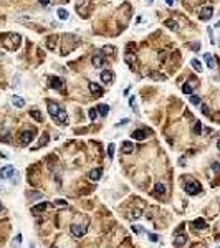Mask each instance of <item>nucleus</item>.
<instances>
[{
    "label": "nucleus",
    "instance_id": "a878e982",
    "mask_svg": "<svg viewBox=\"0 0 220 248\" xmlns=\"http://www.w3.org/2000/svg\"><path fill=\"white\" fill-rule=\"evenodd\" d=\"M48 139H50L48 134H47V132H43V134H41V137H40V141H38V147H43L45 144L48 142Z\"/></svg>",
    "mask_w": 220,
    "mask_h": 248
},
{
    "label": "nucleus",
    "instance_id": "ddd939ff",
    "mask_svg": "<svg viewBox=\"0 0 220 248\" xmlns=\"http://www.w3.org/2000/svg\"><path fill=\"white\" fill-rule=\"evenodd\" d=\"M88 88H90V91L91 93L94 94V96H101V86H99V84H96V83H90L88 84Z\"/></svg>",
    "mask_w": 220,
    "mask_h": 248
},
{
    "label": "nucleus",
    "instance_id": "0eeeda50",
    "mask_svg": "<svg viewBox=\"0 0 220 248\" xmlns=\"http://www.w3.org/2000/svg\"><path fill=\"white\" fill-rule=\"evenodd\" d=\"M121 152H123V154H133V152H134V144L131 142V141H126V142H123Z\"/></svg>",
    "mask_w": 220,
    "mask_h": 248
},
{
    "label": "nucleus",
    "instance_id": "f704fd0d",
    "mask_svg": "<svg viewBox=\"0 0 220 248\" xmlns=\"http://www.w3.org/2000/svg\"><path fill=\"white\" fill-rule=\"evenodd\" d=\"M141 215H143V212H141L139 208H136V210L133 212V215H131V218H133V220H136V218H139Z\"/></svg>",
    "mask_w": 220,
    "mask_h": 248
},
{
    "label": "nucleus",
    "instance_id": "5701e85b",
    "mask_svg": "<svg viewBox=\"0 0 220 248\" xmlns=\"http://www.w3.org/2000/svg\"><path fill=\"white\" fill-rule=\"evenodd\" d=\"M154 192L157 194V195H164V194H166V187H164V184H156Z\"/></svg>",
    "mask_w": 220,
    "mask_h": 248
},
{
    "label": "nucleus",
    "instance_id": "473e14b6",
    "mask_svg": "<svg viewBox=\"0 0 220 248\" xmlns=\"http://www.w3.org/2000/svg\"><path fill=\"white\" fill-rule=\"evenodd\" d=\"M124 60H126L127 65H131V63L134 65V63H136V56H134V55H126V58H124Z\"/></svg>",
    "mask_w": 220,
    "mask_h": 248
},
{
    "label": "nucleus",
    "instance_id": "e433bc0d",
    "mask_svg": "<svg viewBox=\"0 0 220 248\" xmlns=\"http://www.w3.org/2000/svg\"><path fill=\"white\" fill-rule=\"evenodd\" d=\"M190 103H192V104H200V98L199 96H190Z\"/></svg>",
    "mask_w": 220,
    "mask_h": 248
},
{
    "label": "nucleus",
    "instance_id": "6ab92c4d",
    "mask_svg": "<svg viewBox=\"0 0 220 248\" xmlns=\"http://www.w3.org/2000/svg\"><path fill=\"white\" fill-rule=\"evenodd\" d=\"M131 137H133V139H137V141H143L144 137H146V132H144L143 129H137V131H134V132L131 134Z\"/></svg>",
    "mask_w": 220,
    "mask_h": 248
},
{
    "label": "nucleus",
    "instance_id": "7c9ffc66",
    "mask_svg": "<svg viewBox=\"0 0 220 248\" xmlns=\"http://www.w3.org/2000/svg\"><path fill=\"white\" fill-rule=\"evenodd\" d=\"M194 134H202V122L200 121H197L195 124H194Z\"/></svg>",
    "mask_w": 220,
    "mask_h": 248
},
{
    "label": "nucleus",
    "instance_id": "f03ea898",
    "mask_svg": "<svg viewBox=\"0 0 220 248\" xmlns=\"http://www.w3.org/2000/svg\"><path fill=\"white\" fill-rule=\"evenodd\" d=\"M33 131H23L22 134H20V144L22 146H27V144H30L31 141H33Z\"/></svg>",
    "mask_w": 220,
    "mask_h": 248
},
{
    "label": "nucleus",
    "instance_id": "79ce46f5",
    "mask_svg": "<svg viewBox=\"0 0 220 248\" xmlns=\"http://www.w3.org/2000/svg\"><path fill=\"white\" fill-rule=\"evenodd\" d=\"M151 76L152 78H159V80H164V76H162V74H157V73H152Z\"/></svg>",
    "mask_w": 220,
    "mask_h": 248
},
{
    "label": "nucleus",
    "instance_id": "f257e3e1",
    "mask_svg": "<svg viewBox=\"0 0 220 248\" xmlns=\"http://www.w3.org/2000/svg\"><path fill=\"white\" fill-rule=\"evenodd\" d=\"M70 232H71V235L74 237V238H81V237L86 235L88 227L86 225H78V223H73V225L70 227Z\"/></svg>",
    "mask_w": 220,
    "mask_h": 248
},
{
    "label": "nucleus",
    "instance_id": "864d4df0",
    "mask_svg": "<svg viewBox=\"0 0 220 248\" xmlns=\"http://www.w3.org/2000/svg\"><path fill=\"white\" fill-rule=\"evenodd\" d=\"M218 248H220V246H218Z\"/></svg>",
    "mask_w": 220,
    "mask_h": 248
},
{
    "label": "nucleus",
    "instance_id": "20e7f679",
    "mask_svg": "<svg viewBox=\"0 0 220 248\" xmlns=\"http://www.w3.org/2000/svg\"><path fill=\"white\" fill-rule=\"evenodd\" d=\"M184 190H186L189 195H195V194L200 192V185H199L197 182H189L186 187H184Z\"/></svg>",
    "mask_w": 220,
    "mask_h": 248
},
{
    "label": "nucleus",
    "instance_id": "58836bf2",
    "mask_svg": "<svg viewBox=\"0 0 220 248\" xmlns=\"http://www.w3.org/2000/svg\"><path fill=\"white\" fill-rule=\"evenodd\" d=\"M149 240H151V242H157L159 237H157V235H154V233H149Z\"/></svg>",
    "mask_w": 220,
    "mask_h": 248
},
{
    "label": "nucleus",
    "instance_id": "393cba45",
    "mask_svg": "<svg viewBox=\"0 0 220 248\" xmlns=\"http://www.w3.org/2000/svg\"><path fill=\"white\" fill-rule=\"evenodd\" d=\"M166 27L171 28L172 31H179V25L174 22V20H167V22H166Z\"/></svg>",
    "mask_w": 220,
    "mask_h": 248
},
{
    "label": "nucleus",
    "instance_id": "a19ab883",
    "mask_svg": "<svg viewBox=\"0 0 220 248\" xmlns=\"http://www.w3.org/2000/svg\"><path fill=\"white\" fill-rule=\"evenodd\" d=\"M55 205H58V207H66V202H63V200H56V202H55Z\"/></svg>",
    "mask_w": 220,
    "mask_h": 248
},
{
    "label": "nucleus",
    "instance_id": "f3484780",
    "mask_svg": "<svg viewBox=\"0 0 220 248\" xmlns=\"http://www.w3.org/2000/svg\"><path fill=\"white\" fill-rule=\"evenodd\" d=\"M204 60H205V63H207V66L209 68H215V61H214V56L210 55V53H205L204 55Z\"/></svg>",
    "mask_w": 220,
    "mask_h": 248
},
{
    "label": "nucleus",
    "instance_id": "2eb2a0df",
    "mask_svg": "<svg viewBox=\"0 0 220 248\" xmlns=\"http://www.w3.org/2000/svg\"><path fill=\"white\" fill-rule=\"evenodd\" d=\"M45 208H48V204H45V202H43V204H38V205H35V207L31 208V214H33V215H38V214H41Z\"/></svg>",
    "mask_w": 220,
    "mask_h": 248
},
{
    "label": "nucleus",
    "instance_id": "9b49d317",
    "mask_svg": "<svg viewBox=\"0 0 220 248\" xmlns=\"http://www.w3.org/2000/svg\"><path fill=\"white\" fill-rule=\"evenodd\" d=\"M60 109H61V108H60L56 103H48V113H50V116H53V118H55V116L60 113Z\"/></svg>",
    "mask_w": 220,
    "mask_h": 248
},
{
    "label": "nucleus",
    "instance_id": "2f4dec72",
    "mask_svg": "<svg viewBox=\"0 0 220 248\" xmlns=\"http://www.w3.org/2000/svg\"><path fill=\"white\" fill-rule=\"evenodd\" d=\"M88 116H90L91 121H94V119H96V116H98V109H90V111H88Z\"/></svg>",
    "mask_w": 220,
    "mask_h": 248
},
{
    "label": "nucleus",
    "instance_id": "423d86ee",
    "mask_svg": "<svg viewBox=\"0 0 220 248\" xmlns=\"http://www.w3.org/2000/svg\"><path fill=\"white\" fill-rule=\"evenodd\" d=\"M50 86H51L53 90H61L63 88V80H60V78H56V76H51L50 78Z\"/></svg>",
    "mask_w": 220,
    "mask_h": 248
},
{
    "label": "nucleus",
    "instance_id": "39448f33",
    "mask_svg": "<svg viewBox=\"0 0 220 248\" xmlns=\"http://www.w3.org/2000/svg\"><path fill=\"white\" fill-rule=\"evenodd\" d=\"M212 15H214V10H212V7H204V8L200 10V20H204V22H207V20L212 18Z\"/></svg>",
    "mask_w": 220,
    "mask_h": 248
},
{
    "label": "nucleus",
    "instance_id": "a211bd4d",
    "mask_svg": "<svg viewBox=\"0 0 220 248\" xmlns=\"http://www.w3.org/2000/svg\"><path fill=\"white\" fill-rule=\"evenodd\" d=\"M12 103L17 106V108H23V106H25V99L20 98V96H17V94H13V96H12Z\"/></svg>",
    "mask_w": 220,
    "mask_h": 248
},
{
    "label": "nucleus",
    "instance_id": "7ed1b4c3",
    "mask_svg": "<svg viewBox=\"0 0 220 248\" xmlns=\"http://www.w3.org/2000/svg\"><path fill=\"white\" fill-rule=\"evenodd\" d=\"M15 174V169L12 167V165H5V167L0 169V177H2L3 180L7 179H12V175Z\"/></svg>",
    "mask_w": 220,
    "mask_h": 248
},
{
    "label": "nucleus",
    "instance_id": "c756f323",
    "mask_svg": "<svg viewBox=\"0 0 220 248\" xmlns=\"http://www.w3.org/2000/svg\"><path fill=\"white\" fill-rule=\"evenodd\" d=\"M27 197H30V200H38V198H41V194L40 192H27Z\"/></svg>",
    "mask_w": 220,
    "mask_h": 248
},
{
    "label": "nucleus",
    "instance_id": "c85d7f7f",
    "mask_svg": "<svg viewBox=\"0 0 220 248\" xmlns=\"http://www.w3.org/2000/svg\"><path fill=\"white\" fill-rule=\"evenodd\" d=\"M30 116H31V118H35L37 121H41V119H43L41 113H40V111H35V109H31V111H30Z\"/></svg>",
    "mask_w": 220,
    "mask_h": 248
},
{
    "label": "nucleus",
    "instance_id": "72a5a7b5",
    "mask_svg": "<svg viewBox=\"0 0 220 248\" xmlns=\"http://www.w3.org/2000/svg\"><path fill=\"white\" fill-rule=\"evenodd\" d=\"M113 155H114V144H109L108 146V157L113 159Z\"/></svg>",
    "mask_w": 220,
    "mask_h": 248
},
{
    "label": "nucleus",
    "instance_id": "aec40b11",
    "mask_svg": "<svg viewBox=\"0 0 220 248\" xmlns=\"http://www.w3.org/2000/svg\"><path fill=\"white\" fill-rule=\"evenodd\" d=\"M205 227H207V223H205L204 218H197V220H194V228H197V230H204Z\"/></svg>",
    "mask_w": 220,
    "mask_h": 248
},
{
    "label": "nucleus",
    "instance_id": "c03bdc74",
    "mask_svg": "<svg viewBox=\"0 0 220 248\" xmlns=\"http://www.w3.org/2000/svg\"><path fill=\"white\" fill-rule=\"evenodd\" d=\"M20 240H22V235H17V238H15V245H18Z\"/></svg>",
    "mask_w": 220,
    "mask_h": 248
},
{
    "label": "nucleus",
    "instance_id": "09e8293b",
    "mask_svg": "<svg viewBox=\"0 0 220 248\" xmlns=\"http://www.w3.org/2000/svg\"><path fill=\"white\" fill-rule=\"evenodd\" d=\"M217 147H218V151H220V139H218V142H217Z\"/></svg>",
    "mask_w": 220,
    "mask_h": 248
},
{
    "label": "nucleus",
    "instance_id": "603ef678",
    "mask_svg": "<svg viewBox=\"0 0 220 248\" xmlns=\"http://www.w3.org/2000/svg\"><path fill=\"white\" fill-rule=\"evenodd\" d=\"M53 248H56V246H53Z\"/></svg>",
    "mask_w": 220,
    "mask_h": 248
},
{
    "label": "nucleus",
    "instance_id": "1a4fd4ad",
    "mask_svg": "<svg viewBox=\"0 0 220 248\" xmlns=\"http://www.w3.org/2000/svg\"><path fill=\"white\" fill-rule=\"evenodd\" d=\"M101 80H103V83H113V80H114V74H113L111 71H108V70H104V71L101 73Z\"/></svg>",
    "mask_w": 220,
    "mask_h": 248
},
{
    "label": "nucleus",
    "instance_id": "37998d69",
    "mask_svg": "<svg viewBox=\"0 0 220 248\" xmlns=\"http://www.w3.org/2000/svg\"><path fill=\"white\" fill-rule=\"evenodd\" d=\"M190 47H192V50H199V48H200V43H192Z\"/></svg>",
    "mask_w": 220,
    "mask_h": 248
},
{
    "label": "nucleus",
    "instance_id": "4be33fe9",
    "mask_svg": "<svg viewBox=\"0 0 220 248\" xmlns=\"http://www.w3.org/2000/svg\"><path fill=\"white\" fill-rule=\"evenodd\" d=\"M114 51H116V48L111 47V45H104V47H103V53L108 55V56H113V55H114Z\"/></svg>",
    "mask_w": 220,
    "mask_h": 248
},
{
    "label": "nucleus",
    "instance_id": "9d476101",
    "mask_svg": "<svg viewBox=\"0 0 220 248\" xmlns=\"http://www.w3.org/2000/svg\"><path fill=\"white\" fill-rule=\"evenodd\" d=\"M195 84H197V81H189V83H184V86H182V91L186 94H190L194 91V88H195Z\"/></svg>",
    "mask_w": 220,
    "mask_h": 248
},
{
    "label": "nucleus",
    "instance_id": "b1692460",
    "mask_svg": "<svg viewBox=\"0 0 220 248\" xmlns=\"http://www.w3.org/2000/svg\"><path fill=\"white\" fill-rule=\"evenodd\" d=\"M98 113H99L101 116H106V114L109 113V106H108V104H99V106H98Z\"/></svg>",
    "mask_w": 220,
    "mask_h": 248
},
{
    "label": "nucleus",
    "instance_id": "412c9836",
    "mask_svg": "<svg viewBox=\"0 0 220 248\" xmlns=\"http://www.w3.org/2000/svg\"><path fill=\"white\" fill-rule=\"evenodd\" d=\"M56 13H58L60 20H68V17H70L68 10H65V8H58V10H56Z\"/></svg>",
    "mask_w": 220,
    "mask_h": 248
},
{
    "label": "nucleus",
    "instance_id": "49530a36",
    "mask_svg": "<svg viewBox=\"0 0 220 248\" xmlns=\"http://www.w3.org/2000/svg\"><path fill=\"white\" fill-rule=\"evenodd\" d=\"M166 2H167V5H172V3H174V0H166Z\"/></svg>",
    "mask_w": 220,
    "mask_h": 248
},
{
    "label": "nucleus",
    "instance_id": "4c0bfd02",
    "mask_svg": "<svg viewBox=\"0 0 220 248\" xmlns=\"http://www.w3.org/2000/svg\"><path fill=\"white\" fill-rule=\"evenodd\" d=\"M212 171H214V172H220V164H218V162H214V164H212Z\"/></svg>",
    "mask_w": 220,
    "mask_h": 248
},
{
    "label": "nucleus",
    "instance_id": "c9c22d12",
    "mask_svg": "<svg viewBox=\"0 0 220 248\" xmlns=\"http://www.w3.org/2000/svg\"><path fill=\"white\" fill-rule=\"evenodd\" d=\"M129 104H131V106H133V109H134V113H137V106H136V98H134V96H133V98H131V99H129Z\"/></svg>",
    "mask_w": 220,
    "mask_h": 248
},
{
    "label": "nucleus",
    "instance_id": "6e6552de",
    "mask_svg": "<svg viewBox=\"0 0 220 248\" xmlns=\"http://www.w3.org/2000/svg\"><path fill=\"white\" fill-rule=\"evenodd\" d=\"M186 243H187V237L186 235H177L176 238H174V246H176V248L184 246Z\"/></svg>",
    "mask_w": 220,
    "mask_h": 248
},
{
    "label": "nucleus",
    "instance_id": "ea45409f",
    "mask_svg": "<svg viewBox=\"0 0 220 248\" xmlns=\"http://www.w3.org/2000/svg\"><path fill=\"white\" fill-rule=\"evenodd\" d=\"M202 113H204L205 116H209V114H210V111H209V108H207L205 104H202Z\"/></svg>",
    "mask_w": 220,
    "mask_h": 248
},
{
    "label": "nucleus",
    "instance_id": "4468645a",
    "mask_svg": "<svg viewBox=\"0 0 220 248\" xmlns=\"http://www.w3.org/2000/svg\"><path fill=\"white\" fill-rule=\"evenodd\" d=\"M91 63H93V66H94V68H101V66L104 65V60H103V56L94 55L93 58H91Z\"/></svg>",
    "mask_w": 220,
    "mask_h": 248
},
{
    "label": "nucleus",
    "instance_id": "8fccbe9b",
    "mask_svg": "<svg viewBox=\"0 0 220 248\" xmlns=\"http://www.w3.org/2000/svg\"><path fill=\"white\" fill-rule=\"evenodd\" d=\"M2 210H3V207H2V205H0V212H2Z\"/></svg>",
    "mask_w": 220,
    "mask_h": 248
},
{
    "label": "nucleus",
    "instance_id": "de8ad7c7",
    "mask_svg": "<svg viewBox=\"0 0 220 248\" xmlns=\"http://www.w3.org/2000/svg\"><path fill=\"white\" fill-rule=\"evenodd\" d=\"M152 2H154V0H146V3H147V5H151Z\"/></svg>",
    "mask_w": 220,
    "mask_h": 248
},
{
    "label": "nucleus",
    "instance_id": "f8f14e48",
    "mask_svg": "<svg viewBox=\"0 0 220 248\" xmlns=\"http://www.w3.org/2000/svg\"><path fill=\"white\" fill-rule=\"evenodd\" d=\"M55 119H56V122H58V124H66V121H68V116H66V113L63 111V109H60V113L55 116Z\"/></svg>",
    "mask_w": 220,
    "mask_h": 248
},
{
    "label": "nucleus",
    "instance_id": "dca6fc26",
    "mask_svg": "<svg viewBox=\"0 0 220 248\" xmlns=\"http://www.w3.org/2000/svg\"><path fill=\"white\" fill-rule=\"evenodd\" d=\"M101 169H93V171L90 172V180H93V182H96V180L101 179Z\"/></svg>",
    "mask_w": 220,
    "mask_h": 248
},
{
    "label": "nucleus",
    "instance_id": "3c124183",
    "mask_svg": "<svg viewBox=\"0 0 220 248\" xmlns=\"http://www.w3.org/2000/svg\"><path fill=\"white\" fill-rule=\"evenodd\" d=\"M30 248H33V246H30Z\"/></svg>",
    "mask_w": 220,
    "mask_h": 248
},
{
    "label": "nucleus",
    "instance_id": "a18cd8bd",
    "mask_svg": "<svg viewBox=\"0 0 220 248\" xmlns=\"http://www.w3.org/2000/svg\"><path fill=\"white\" fill-rule=\"evenodd\" d=\"M48 2H50V0H40L41 5H48Z\"/></svg>",
    "mask_w": 220,
    "mask_h": 248
},
{
    "label": "nucleus",
    "instance_id": "cd10ccee",
    "mask_svg": "<svg viewBox=\"0 0 220 248\" xmlns=\"http://www.w3.org/2000/svg\"><path fill=\"white\" fill-rule=\"evenodd\" d=\"M47 47L50 50H55L56 48V37H51V38H48V41H47Z\"/></svg>",
    "mask_w": 220,
    "mask_h": 248
},
{
    "label": "nucleus",
    "instance_id": "bb28decb",
    "mask_svg": "<svg viewBox=\"0 0 220 248\" xmlns=\"http://www.w3.org/2000/svg\"><path fill=\"white\" fill-rule=\"evenodd\" d=\"M190 65H192V68L195 70V71H199V73L202 71V65H200V61H199V60H195V58H194L192 61H190Z\"/></svg>",
    "mask_w": 220,
    "mask_h": 248
}]
</instances>
